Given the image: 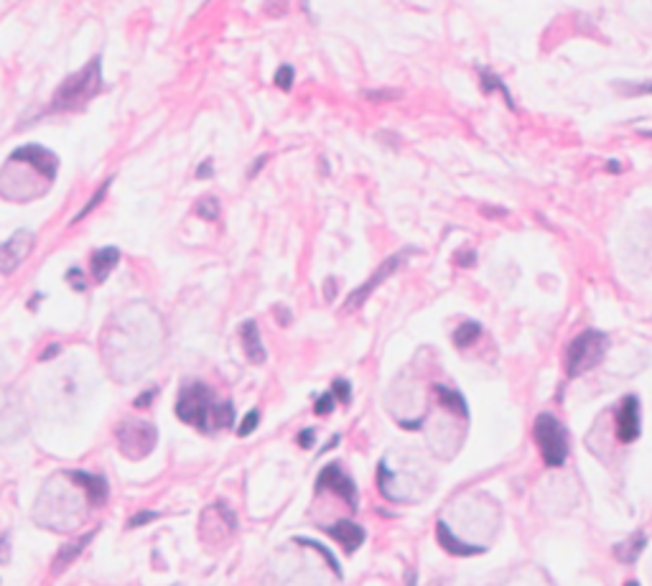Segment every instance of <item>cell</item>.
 <instances>
[{
  "label": "cell",
  "instance_id": "8d00e7d4",
  "mask_svg": "<svg viewBox=\"0 0 652 586\" xmlns=\"http://www.w3.org/2000/svg\"><path fill=\"white\" fill-rule=\"evenodd\" d=\"M324 288H329V291H324V296H326V301H332L334 299V278H329L324 283Z\"/></svg>",
  "mask_w": 652,
  "mask_h": 586
},
{
  "label": "cell",
  "instance_id": "83f0119b",
  "mask_svg": "<svg viewBox=\"0 0 652 586\" xmlns=\"http://www.w3.org/2000/svg\"><path fill=\"white\" fill-rule=\"evenodd\" d=\"M258 424H260V410H250L248 416H245V421L240 424V436H250L255 429H258Z\"/></svg>",
  "mask_w": 652,
  "mask_h": 586
},
{
  "label": "cell",
  "instance_id": "5b68a950",
  "mask_svg": "<svg viewBox=\"0 0 652 586\" xmlns=\"http://www.w3.org/2000/svg\"><path fill=\"white\" fill-rule=\"evenodd\" d=\"M118 443L128 459H143L156 446V429L143 421H125L118 426Z\"/></svg>",
  "mask_w": 652,
  "mask_h": 586
},
{
  "label": "cell",
  "instance_id": "ac0fdd59",
  "mask_svg": "<svg viewBox=\"0 0 652 586\" xmlns=\"http://www.w3.org/2000/svg\"><path fill=\"white\" fill-rule=\"evenodd\" d=\"M436 393H438V397H441V403L449 405V410H457L461 418H469V405H466V400H464L461 393L451 390V388H444V385H436Z\"/></svg>",
  "mask_w": 652,
  "mask_h": 586
},
{
  "label": "cell",
  "instance_id": "603a6c76",
  "mask_svg": "<svg viewBox=\"0 0 652 586\" xmlns=\"http://www.w3.org/2000/svg\"><path fill=\"white\" fill-rule=\"evenodd\" d=\"M294 79H296V69L291 64H281L278 66V72H275L273 82L275 87H281V90H291L294 87Z\"/></svg>",
  "mask_w": 652,
  "mask_h": 586
},
{
  "label": "cell",
  "instance_id": "836d02e7",
  "mask_svg": "<svg viewBox=\"0 0 652 586\" xmlns=\"http://www.w3.org/2000/svg\"><path fill=\"white\" fill-rule=\"evenodd\" d=\"M59 352H61V345H49V347H46V352H41V357H39V359H41V362H46V359L56 357Z\"/></svg>",
  "mask_w": 652,
  "mask_h": 586
},
{
  "label": "cell",
  "instance_id": "9a60e30c",
  "mask_svg": "<svg viewBox=\"0 0 652 586\" xmlns=\"http://www.w3.org/2000/svg\"><path fill=\"white\" fill-rule=\"evenodd\" d=\"M436 535H438V543L449 551L451 556H479L484 554L482 546H471V543H461L457 538V535L451 533L449 527H446V522H438L436 525Z\"/></svg>",
  "mask_w": 652,
  "mask_h": 586
},
{
  "label": "cell",
  "instance_id": "8fae6325",
  "mask_svg": "<svg viewBox=\"0 0 652 586\" xmlns=\"http://www.w3.org/2000/svg\"><path fill=\"white\" fill-rule=\"evenodd\" d=\"M326 533L332 535V538H337V541L342 543V548H344L346 554H354L362 543H365V538H367V533H365V527L362 525H357L354 520H339V522H334V525H329L326 527Z\"/></svg>",
  "mask_w": 652,
  "mask_h": 586
},
{
  "label": "cell",
  "instance_id": "f546056e",
  "mask_svg": "<svg viewBox=\"0 0 652 586\" xmlns=\"http://www.w3.org/2000/svg\"><path fill=\"white\" fill-rule=\"evenodd\" d=\"M66 280L74 286V291H85V278H82V270H79V268H72V270L66 273Z\"/></svg>",
  "mask_w": 652,
  "mask_h": 586
},
{
  "label": "cell",
  "instance_id": "1f68e13d",
  "mask_svg": "<svg viewBox=\"0 0 652 586\" xmlns=\"http://www.w3.org/2000/svg\"><path fill=\"white\" fill-rule=\"evenodd\" d=\"M215 169H212V161H204L199 169H196V179H212Z\"/></svg>",
  "mask_w": 652,
  "mask_h": 586
},
{
  "label": "cell",
  "instance_id": "44dd1931",
  "mask_svg": "<svg viewBox=\"0 0 652 586\" xmlns=\"http://www.w3.org/2000/svg\"><path fill=\"white\" fill-rule=\"evenodd\" d=\"M110 184H112V176H110V179H107V181H104V184H99V189L95 191V194H92V199H90V202H87L85 207L79 209L77 215L72 217V225H77L79 220H85V217L90 215L92 209H97V204L102 202V199H104V194H107V189H110Z\"/></svg>",
  "mask_w": 652,
  "mask_h": 586
},
{
  "label": "cell",
  "instance_id": "e575fe53",
  "mask_svg": "<svg viewBox=\"0 0 652 586\" xmlns=\"http://www.w3.org/2000/svg\"><path fill=\"white\" fill-rule=\"evenodd\" d=\"M265 163H267V156H258V158H255L253 169H250V174H248L250 179H255V176L260 174V169H262V166H265Z\"/></svg>",
  "mask_w": 652,
  "mask_h": 586
},
{
  "label": "cell",
  "instance_id": "d6986e66",
  "mask_svg": "<svg viewBox=\"0 0 652 586\" xmlns=\"http://www.w3.org/2000/svg\"><path fill=\"white\" fill-rule=\"evenodd\" d=\"M479 337H482V324H479V321H464L459 329H454V345H457L459 349L474 345Z\"/></svg>",
  "mask_w": 652,
  "mask_h": 586
},
{
  "label": "cell",
  "instance_id": "277c9868",
  "mask_svg": "<svg viewBox=\"0 0 652 586\" xmlns=\"http://www.w3.org/2000/svg\"><path fill=\"white\" fill-rule=\"evenodd\" d=\"M533 436L541 449L543 462L548 467H563L568 459V433L566 426L550 413H541L533 424Z\"/></svg>",
  "mask_w": 652,
  "mask_h": 586
},
{
  "label": "cell",
  "instance_id": "8992f818",
  "mask_svg": "<svg viewBox=\"0 0 652 586\" xmlns=\"http://www.w3.org/2000/svg\"><path fill=\"white\" fill-rule=\"evenodd\" d=\"M411 253H413V250H411ZM411 253H408V250H403V253L390 255V258H387L385 263H380L378 270H375V273H372L370 278H367L365 283H362V286H357L352 293H349V296H346V311H357V309L362 306V304H365L367 299H370L372 293H375V288H378L385 278H390V275L395 273V270H398L400 265H403L405 258H408Z\"/></svg>",
  "mask_w": 652,
  "mask_h": 586
},
{
  "label": "cell",
  "instance_id": "4fadbf2b",
  "mask_svg": "<svg viewBox=\"0 0 652 586\" xmlns=\"http://www.w3.org/2000/svg\"><path fill=\"white\" fill-rule=\"evenodd\" d=\"M69 477H72L74 482H79L82 487H85L87 497H90L92 505H102L104 500H107V492H110V487H107V479L99 474H87V472H69Z\"/></svg>",
  "mask_w": 652,
  "mask_h": 586
},
{
  "label": "cell",
  "instance_id": "5bb4252c",
  "mask_svg": "<svg viewBox=\"0 0 652 586\" xmlns=\"http://www.w3.org/2000/svg\"><path fill=\"white\" fill-rule=\"evenodd\" d=\"M120 263V250L118 248H99L97 253H92V261H90V268H92V275H95V280L97 283H102V280H107V275L112 273V268Z\"/></svg>",
  "mask_w": 652,
  "mask_h": 586
},
{
  "label": "cell",
  "instance_id": "7402d4cb",
  "mask_svg": "<svg viewBox=\"0 0 652 586\" xmlns=\"http://www.w3.org/2000/svg\"><path fill=\"white\" fill-rule=\"evenodd\" d=\"M196 215L202 217V220H207V222H215L217 217H219V199H217V196H207V199H202V202L196 204Z\"/></svg>",
  "mask_w": 652,
  "mask_h": 586
},
{
  "label": "cell",
  "instance_id": "d6a6232c",
  "mask_svg": "<svg viewBox=\"0 0 652 586\" xmlns=\"http://www.w3.org/2000/svg\"><path fill=\"white\" fill-rule=\"evenodd\" d=\"M153 397H156V388H150V390L145 393V395H138V397H135V408H145V405H148L150 400H153Z\"/></svg>",
  "mask_w": 652,
  "mask_h": 586
},
{
  "label": "cell",
  "instance_id": "2e32d148",
  "mask_svg": "<svg viewBox=\"0 0 652 586\" xmlns=\"http://www.w3.org/2000/svg\"><path fill=\"white\" fill-rule=\"evenodd\" d=\"M95 538V533H87V535H82L79 541H74V543H69V546H64V548H59V554H56V558H54V573L56 571H61V568H66L69 563H72L74 558H77L82 551L87 548V543Z\"/></svg>",
  "mask_w": 652,
  "mask_h": 586
},
{
  "label": "cell",
  "instance_id": "7a4b0ae2",
  "mask_svg": "<svg viewBox=\"0 0 652 586\" xmlns=\"http://www.w3.org/2000/svg\"><path fill=\"white\" fill-rule=\"evenodd\" d=\"M99 64L102 59L95 56L85 69L74 72L72 77H66L56 95L49 102V112H72L82 110L92 97H97L102 92V74H99Z\"/></svg>",
  "mask_w": 652,
  "mask_h": 586
},
{
  "label": "cell",
  "instance_id": "6da1fadb",
  "mask_svg": "<svg viewBox=\"0 0 652 586\" xmlns=\"http://www.w3.org/2000/svg\"><path fill=\"white\" fill-rule=\"evenodd\" d=\"M176 416L183 424L194 426L199 431H215V429H229L235 424V408L232 403H219L204 383H186L179 393Z\"/></svg>",
  "mask_w": 652,
  "mask_h": 586
},
{
  "label": "cell",
  "instance_id": "9c48e42d",
  "mask_svg": "<svg viewBox=\"0 0 652 586\" xmlns=\"http://www.w3.org/2000/svg\"><path fill=\"white\" fill-rule=\"evenodd\" d=\"M316 487L319 489H329V492H337L342 500L349 502V508H357V487H354L352 477L342 472L339 464H329L319 472V479H316Z\"/></svg>",
  "mask_w": 652,
  "mask_h": 586
},
{
  "label": "cell",
  "instance_id": "d590c367",
  "mask_svg": "<svg viewBox=\"0 0 652 586\" xmlns=\"http://www.w3.org/2000/svg\"><path fill=\"white\" fill-rule=\"evenodd\" d=\"M476 258H474V253H464V255H457V265H471Z\"/></svg>",
  "mask_w": 652,
  "mask_h": 586
},
{
  "label": "cell",
  "instance_id": "e0dca14e",
  "mask_svg": "<svg viewBox=\"0 0 652 586\" xmlns=\"http://www.w3.org/2000/svg\"><path fill=\"white\" fill-rule=\"evenodd\" d=\"M645 546H647V535L645 533H634L632 538H627L624 543L614 546V554H617V558H620V561H624V563H634Z\"/></svg>",
  "mask_w": 652,
  "mask_h": 586
},
{
  "label": "cell",
  "instance_id": "cb8c5ba5",
  "mask_svg": "<svg viewBox=\"0 0 652 586\" xmlns=\"http://www.w3.org/2000/svg\"><path fill=\"white\" fill-rule=\"evenodd\" d=\"M365 97L370 100V102H392V100H400L403 97V92L400 90H367Z\"/></svg>",
  "mask_w": 652,
  "mask_h": 586
},
{
  "label": "cell",
  "instance_id": "ba28073f",
  "mask_svg": "<svg viewBox=\"0 0 652 586\" xmlns=\"http://www.w3.org/2000/svg\"><path fill=\"white\" fill-rule=\"evenodd\" d=\"M33 242H36V234L31 229H18V232H13L3 242V248H0V268H3V273L11 275L20 263L26 261L33 250Z\"/></svg>",
  "mask_w": 652,
  "mask_h": 586
},
{
  "label": "cell",
  "instance_id": "7c38bea8",
  "mask_svg": "<svg viewBox=\"0 0 652 586\" xmlns=\"http://www.w3.org/2000/svg\"><path fill=\"white\" fill-rule=\"evenodd\" d=\"M240 337H242V347H245V354H248L250 362H253V365H262L267 357V352L260 339V329H258V324H255L253 319L245 321V324L240 326Z\"/></svg>",
  "mask_w": 652,
  "mask_h": 586
},
{
  "label": "cell",
  "instance_id": "3957f363",
  "mask_svg": "<svg viewBox=\"0 0 652 586\" xmlns=\"http://www.w3.org/2000/svg\"><path fill=\"white\" fill-rule=\"evenodd\" d=\"M609 347V337L599 329H586L568 345L566 349V372L568 378H576L581 372L591 370L604 359Z\"/></svg>",
  "mask_w": 652,
  "mask_h": 586
},
{
  "label": "cell",
  "instance_id": "d4e9b609",
  "mask_svg": "<svg viewBox=\"0 0 652 586\" xmlns=\"http://www.w3.org/2000/svg\"><path fill=\"white\" fill-rule=\"evenodd\" d=\"M332 393H334V397L337 400H342V403H349L352 400V385L346 383L344 378H337L332 383Z\"/></svg>",
  "mask_w": 652,
  "mask_h": 586
},
{
  "label": "cell",
  "instance_id": "30bf717a",
  "mask_svg": "<svg viewBox=\"0 0 652 586\" xmlns=\"http://www.w3.org/2000/svg\"><path fill=\"white\" fill-rule=\"evenodd\" d=\"M639 436V400L627 395L617 408V438L622 443H632Z\"/></svg>",
  "mask_w": 652,
  "mask_h": 586
},
{
  "label": "cell",
  "instance_id": "52a82bcc",
  "mask_svg": "<svg viewBox=\"0 0 652 586\" xmlns=\"http://www.w3.org/2000/svg\"><path fill=\"white\" fill-rule=\"evenodd\" d=\"M8 161L11 163H16V161L28 163V166H33V169L44 176L46 181H54V179H56V171H59V158L54 156L49 148H44V145H39V143L16 148L13 153L8 156Z\"/></svg>",
  "mask_w": 652,
  "mask_h": 586
},
{
  "label": "cell",
  "instance_id": "74e56055",
  "mask_svg": "<svg viewBox=\"0 0 652 586\" xmlns=\"http://www.w3.org/2000/svg\"><path fill=\"white\" fill-rule=\"evenodd\" d=\"M624 586H639V584H637V581H627Z\"/></svg>",
  "mask_w": 652,
  "mask_h": 586
},
{
  "label": "cell",
  "instance_id": "f1b7e54d",
  "mask_svg": "<svg viewBox=\"0 0 652 586\" xmlns=\"http://www.w3.org/2000/svg\"><path fill=\"white\" fill-rule=\"evenodd\" d=\"M156 518H158V513H150V510H145V513H138V515H133V518H131V522H128V525H131V527L145 525V522L156 520Z\"/></svg>",
  "mask_w": 652,
  "mask_h": 586
},
{
  "label": "cell",
  "instance_id": "4dcf8cb0",
  "mask_svg": "<svg viewBox=\"0 0 652 586\" xmlns=\"http://www.w3.org/2000/svg\"><path fill=\"white\" fill-rule=\"evenodd\" d=\"M313 441H316V431L313 429H306L298 433V446H303V449H311Z\"/></svg>",
  "mask_w": 652,
  "mask_h": 586
},
{
  "label": "cell",
  "instance_id": "ffe728a7",
  "mask_svg": "<svg viewBox=\"0 0 652 586\" xmlns=\"http://www.w3.org/2000/svg\"><path fill=\"white\" fill-rule=\"evenodd\" d=\"M479 79H482V90L484 92H492V90H497V92H502L505 95V100H507V104L509 107H515V100H512V95H509V90L505 87V82L500 77H497L495 72H489V69H479Z\"/></svg>",
  "mask_w": 652,
  "mask_h": 586
},
{
  "label": "cell",
  "instance_id": "484cf974",
  "mask_svg": "<svg viewBox=\"0 0 652 586\" xmlns=\"http://www.w3.org/2000/svg\"><path fill=\"white\" fill-rule=\"evenodd\" d=\"M296 541H298V543H303V546H311V548H316V551H319V554L324 556L326 561H329V566L334 568V573H337V576H342V568H339V563L334 561V556H332V551H329V548H324V546H321V543H316V541H306V538H296Z\"/></svg>",
  "mask_w": 652,
  "mask_h": 586
},
{
  "label": "cell",
  "instance_id": "4316f807",
  "mask_svg": "<svg viewBox=\"0 0 652 586\" xmlns=\"http://www.w3.org/2000/svg\"><path fill=\"white\" fill-rule=\"evenodd\" d=\"M334 400H337V397H334V393H332V390H326L324 395L316 397V403H313V410H316L319 416H329V413L334 410Z\"/></svg>",
  "mask_w": 652,
  "mask_h": 586
}]
</instances>
